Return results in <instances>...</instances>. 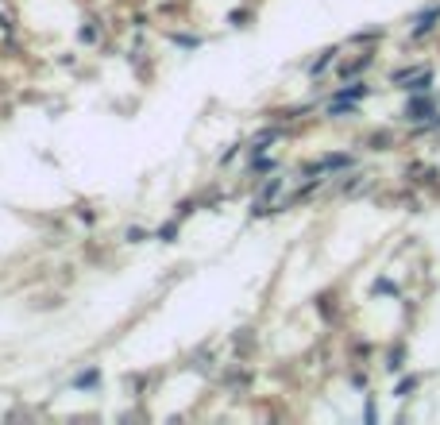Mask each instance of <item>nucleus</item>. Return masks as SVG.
<instances>
[{
    "mask_svg": "<svg viewBox=\"0 0 440 425\" xmlns=\"http://www.w3.org/2000/svg\"><path fill=\"white\" fill-rule=\"evenodd\" d=\"M429 109H432L429 100H414V105H409V117L417 120V117H425V112H429Z\"/></svg>",
    "mask_w": 440,
    "mask_h": 425,
    "instance_id": "nucleus-1",
    "label": "nucleus"
}]
</instances>
